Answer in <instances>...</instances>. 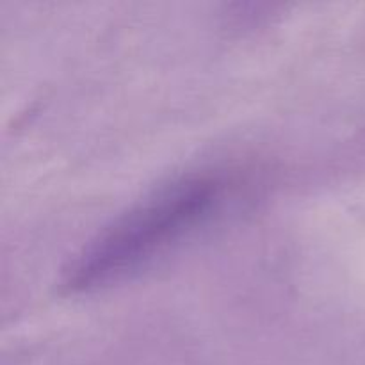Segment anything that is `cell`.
<instances>
[{"label": "cell", "mask_w": 365, "mask_h": 365, "mask_svg": "<svg viewBox=\"0 0 365 365\" xmlns=\"http://www.w3.org/2000/svg\"><path fill=\"white\" fill-rule=\"evenodd\" d=\"M220 189L216 178H198L146 202L81 257L68 280L70 287H91L148 259L203 220L217 202Z\"/></svg>", "instance_id": "obj_1"}]
</instances>
